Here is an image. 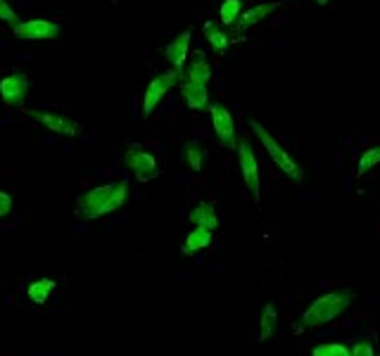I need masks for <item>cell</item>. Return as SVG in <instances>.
Listing matches in <instances>:
<instances>
[{
  "mask_svg": "<svg viewBox=\"0 0 380 356\" xmlns=\"http://www.w3.org/2000/svg\"><path fill=\"white\" fill-rule=\"evenodd\" d=\"M186 162H188V167L193 169V171H202L204 157H202V150H200L198 143H190V145L186 147Z\"/></svg>",
  "mask_w": 380,
  "mask_h": 356,
  "instance_id": "obj_23",
  "label": "cell"
},
{
  "mask_svg": "<svg viewBox=\"0 0 380 356\" xmlns=\"http://www.w3.org/2000/svg\"><path fill=\"white\" fill-rule=\"evenodd\" d=\"M10 211H12V198H10L8 193H3V190H0V219H5Z\"/></svg>",
  "mask_w": 380,
  "mask_h": 356,
  "instance_id": "obj_26",
  "label": "cell"
},
{
  "mask_svg": "<svg viewBox=\"0 0 380 356\" xmlns=\"http://www.w3.org/2000/svg\"><path fill=\"white\" fill-rule=\"evenodd\" d=\"M311 356H352V352L340 342H323L311 349Z\"/></svg>",
  "mask_w": 380,
  "mask_h": 356,
  "instance_id": "obj_22",
  "label": "cell"
},
{
  "mask_svg": "<svg viewBox=\"0 0 380 356\" xmlns=\"http://www.w3.org/2000/svg\"><path fill=\"white\" fill-rule=\"evenodd\" d=\"M276 323H278L276 307L274 304H266V309L261 311V318H259V335H257V340H259V342H266V340L276 333Z\"/></svg>",
  "mask_w": 380,
  "mask_h": 356,
  "instance_id": "obj_19",
  "label": "cell"
},
{
  "mask_svg": "<svg viewBox=\"0 0 380 356\" xmlns=\"http://www.w3.org/2000/svg\"><path fill=\"white\" fill-rule=\"evenodd\" d=\"M378 164H380V145H373V147L364 150L361 159H359V167H357V176L361 178L364 174H368L373 167H378Z\"/></svg>",
  "mask_w": 380,
  "mask_h": 356,
  "instance_id": "obj_21",
  "label": "cell"
},
{
  "mask_svg": "<svg viewBox=\"0 0 380 356\" xmlns=\"http://www.w3.org/2000/svg\"><path fill=\"white\" fill-rule=\"evenodd\" d=\"M212 237H214V230H209V228H195V230H190V235L186 237V242H183V254H195V252H200V250H204V247H209L212 245Z\"/></svg>",
  "mask_w": 380,
  "mask_h": 356,
  "instance_id": "obj_16",
  "label": "cell"
},
{
  "mask_svg": "<svg viewBox=\"0 0 380 356\" xmlns=\"http://www.w3.org/2000/svg\"><path fill=\"white\" fill-rule=\"evenodd\" d=\"M29 76L27 74H10L0 81V100L5 107H22L29 97Z\"/></svg>",
  "mask_w": 380,
  "mask_h": 356,
  "instance_id": "obj_8",
  "label": "cell"
},
{
  "mask_svg": "<svg viewBox=\"0 0 380 356\" xmlns=\"http://www.w3.org/2000/svg\"><path fill=\"white\" fill-rule=\"evenodd\" d=\"M53 290H55V283L50 278H38V281H32L27 285V295L34 304H45Z\"/></svg>",
  "mask_w": 380,
  "mask_h": 356,
  "instance_id": "obj_18",
  "label": "cell"
},
{
  "mask_svg": "<svg viewBox=\"0 0 380 356\" xmlns=\"http://www.w3.org/2000/svg\"><path fill=\"white\" fill-rule=\"evenodd\" d=\"M314 3H316V5H321V8H323V5H328V0H314Z\"/></svg>",
  "mask_w": 380,
  "mask_h": 356,
  "instance_id": "obj_27",
  "label": "cell"
},
{
  "mask_svg": "<svg viewBox=\"0 0 380 356\" xmlns=\"http://www.w3.org/2000/svg\"><path fill=\"white\" fill-rule=\"evenodd\" d=\"M209 115H212V126L214 133H217L222 147L235 150L238 147V133H235V119L230 115V110L226 105H219V102H212L209 105Z\"/></svg>",
  "mask_w": 380,
  "mask_h": 356,
  "instance_id": "obj_6",
  "label": "cell"
},
{
  "mask_svg": "<svg viewBox=\"0 0 380 356\" xmlns=\"http://www.w3.org/2000/svg\"><path fill=\"white\" fill-rule=\"evenodd\" d=\"M281 5H283L281 0H274V3H259V5H252V8L243 10V12H240V17L235 19L233 31L243 34V31H248V29H254L257 24H261L264 19H269L271 14H274L276 10L281 8Z\"/></svg>",
  "mask_w": 380,
  "mask_h": 356,
  "instance_id": "obj_11",
  "label": "cell"
},
{
  "mask_svg": "<svg viewBox=\"0 0 380 356\" xmlns=\"http://www.w3.org/2000/svg\"><path fill=\"white\" fill-rule=\"evenodd\" d=\"M0 22H8V24L17 22V12H14V10L5 3V0H0Z\"/></svg>",
  "mask_w": 380,
  "mask_h": 356,
  "instance_id": "obj_24",
  "label": "cell"
},
{
  "mask_svg": "<svg viewBox=\"0 0 380 356\" xmlns=\"http://www.w3.org/2000/svg\"><path fill=\"white\" fill-rule=\"evenodd\" d=\"M188 48H190V31H181V34L164 48V60H167L174 69H183L188 62Z\"/></svg>",
  "mask_w": 380,
  "mask_h": 356,
  "instance_id": "obj_12",
  "label": "cell"
},
{
  "mask_svg": "<svg viewBox=\"0 0 380 356\" xmlns=\"http://www.w3.org/2000/svg\"><path fill=\"white\" fill-rule=\"evenodd\" d=\"M183 102L190 107V110H207L209 107V88L207 84H200V81H190L186 79L181 88Z\"/></svg>",
  "mask_w": 380,
  "mask_h": 356,
  "instance_id": "obj_13",
  "label": "cell"
},
{
  "mask_svg": "<svg viewBox=\"0 0 380 356\" xmlns=\"http://www.w3.org/2000/svg\"><path fill=\"white\" fill-rule=\"evenodd\" d=\"M349 352H352V356H376L371 342H354V347Z\"/></svg>",
  "mask_w": 380,
  "mask_h": 356,
  "instance_id": "obj_25",
  "label": "cell"
},
{
  "mask_svg": "<svg viewBox=\"0 0 380 356\" xmlns=\"http://www.w3.org/2000/svg\"><path fill=\"white\" fill-rule=\"evenodd\" d=\"M238 164L240 171H243V180L248 185V190L252 193L254 204L261 202V178H259V162H257L254 147L248 138H240L238 141Z\"/></svg>",
  "mask_w": 380,
  "mask_h": 356,
  "instance_id": "obj_5",
  "label": "cell"
},
{
  "mask_svg": "<svg viewBox=\"0 0 380 356\" xmlns=\"http://www.w3.org/2000/svg\"><path fill=\"white\" fill-rule=\"evenodd\" d=\"M124 164L126 169H131L133 176H136L141 183H147L157 176V157L152 152H145V150H128L126 157H124Z\"/></svg>",
  "mask_w": 380,
  "mask_h": 356,
  "instance_id": "obj_9",
  "label": "cell"
},
{
  "mask_svg": "<svg viewBox=\"0 0 380 356\" xmlns=\"http://www.w3.org/2000/svg\"><path fill=\"white\" fill-rule=\"evenodd\" d=\"M181 79H183V71L174 69V67L162 71L159 76H155V79L147 84L145 93H143V117H150L152 112H155V107L162 102V97L171 88H176V86L181 84Z\"/></svg>",
  "mask_w": 380,
  "mask_h": 356,
  "instance_id": "obj_4",
  "label": "cell"
},
{
  "mask_svg": "<svg viewBox=\"0 0 380 356\" xmlns=\"http://www.w3.org/2000/svg\"><path fill=\"white\" fill-rule=\"evenodd\" d=\"M12 34L22 40H50L62 34V27L50 19H27V22H14Z\"/></svg>",
  "mask_w": 380,
  "mask_h": 356,
  "instance_id": "obj_7",
  "label": "cell"
},
{
  "mask_svg": "<svg viewBox=\"0 0 380 356\" xmlns=\"http://www.w3.org/2000/svg\"><path fill=\"white\" fill-rule=\"evenodd\" d=\"M24 115H29L38 123H43L45 128H50L53 133H60V136H67V138L79 136V123L67 115H55V112H45V110H27Z\"/></svg>",
  "mask_w": 380,
  "mask_h": 356,
  "instance_id": "obj_10",
  "label": "cell"
},
{
  "mask_svg": "<svg viewBox=\"0 0 380 356\" xmlns=\"http://www.w3.org/2000/svg\"><path fill=\"white\" fill-rule=\"evenodd\" d=\"M243 12V0H224L222 8H219V22L222 27H233L235 19Z\"/></svg>",
  "mask_w": 380,
  "mask_h": 356,
  "instance_id": "obj_20",
  "label": "cell"
},
{
  "mask_svg": "<svg viewBox=\"0 0 380 356\" xmlns=\"http://www.w3.org/2000/svg\"><path fill=\"white\" fill-rule=\"evenodd\" d=\"M126 200H128V180L119 178V180H112V183L91 188L88 193L76 198V207H79V214L86 221H93L121 209L126 204Z\"/></svg>",
  "mask_w": 380,
  "mask_h": 356,
  "instance_id": "obj_1",
  "label": "cell"
},
{
  "mask_svg": "<svg viewBox=\"0 0 380 356\" xmlns=\"http://www.w3.org/2000/svg\"><path fill=\"white\" fill-rule=\"evenodd\" d=\"M188 219H190V224L200 226V228L214 230L219 226V216H217V209H214L212 202H198L188 211Z\"/></svg>",
  "mask_w": 380,
  "mask_h": 356,
  "instance_id": "obj_15",
  "label": "cell"
},
{
  "mask_svg": "<svg viewBox=\"0 0 380 356\" xmlns=\"http://www.w3.org/2000/svg\"><path fill=\"white\" fill-rule=\"evenodd\" d=\"M186 79L200 81V84H209V81H212V64H209L204 50H195V53L190 55L188 69H186Z\"/></svg>",
  "mask_w": 380,
  "mask_h": 356,
  "instance_id": "obj_14",
  "label": "cell"
},
{
  "mask_svg": "<svg viewBox=\"0 0 380 356\" xmlns=\"http://www.w3.org/2000/svg\"><path fill=\"white\" fill-rule=\"evenodd\" d=\"M354 299V292L349 290H335V292H326V295L316 297L309 304L305 313L300 318V330H311L318 328L323 323H331L333 318H337L340 313H345Z\"/></svg>",
  "mask_w": 380,
  "mask_h": 356,
  "instance_id": "obj_2",
  "label": "cell"
},
{
  "mask_svg": "<svg viewBox=\"0 0 380 356\" xmlns=\"http://www.w3.org/2000/svg\"><path fill=\"white\" fill-rule=\"evenodd\" d=\"M250 128H252V133H254L257 138H259L261 145H264L266 154L271 157V162H274L276 167H278L281 171H283L290 180H302V176H305V174H302L300 164H297L295 159L290 157V152H287V150L281 145L278 141H276L274 133H271L261 121H257V119H252V121H250Z\"/></svg>",
  "mask_w": 380,
  "mask_h": 356,
  "instance_id": "obj_3",
  "label": "cell"
},
{
  "mask_svg": "<svg viewBox=\"0 0 380 356\" xmlns=\"http://www.w3.org/2000/svg\"><path fill=\"white\" fill-rule=\"evenodd\" d=\"M202 34H204V38H207V43L212 45V48L217 50L219 55H224V53H226V48H228L230 36L226 34L222 24L207 22V24H204V29H202Z\"/></svg>",
  "mask_w": 380,
  "mask_h": 356,
  "instance_id": "obj_17",
  "label": "cell"
}]
</instances>
